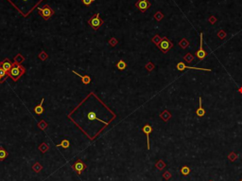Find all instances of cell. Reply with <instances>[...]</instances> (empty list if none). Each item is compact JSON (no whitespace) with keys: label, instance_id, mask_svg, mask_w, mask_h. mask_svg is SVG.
<instances>
[{"label":"cell","instance_id":"26","mask_svg":"<svg viewBox=\"0 0 242 181\" xmlns=\"http://www.w3.org/2000/svg\"><path fill=\"white\" fill-rule=\"evenodd\" d=\"M82 1L85 6H90L91 4L95 1V0H82Z\"/></svg>","mask_w":242,"mask_h":181},{"label":"cell","instance_id":"23","mask_svg":"<svg viewBox=\"0 0 242 181\" xmlns=\"http://www.w3.org/2000/svg\"><path fill=\"white\" fill-rule=\"evenodd\" d=\"M38 126H39V127L42 129V130H45V128L46 127V126H48V124H46L45 123V120H41L39 123H38Z\"/></svg>","mask_w":242,"mask_h":181},{"label":"cell","instance_id":"9","mask_svg":"<svg viewBox=\"0 0 242 181\" xmlns=\"http://www.w3.org/2000/svg\"><path fill=\"white\" fill-rule=\"evenodd\" d=\"M186 68H188V69H197V70H204V71H211L210 68H199V67L187 66H185L184 63H179V64L177 65V69L178 70H185Z\"/></svg>","mask_w":242,"mask_h":181},{"label":"cell","instance_id":"14","mask_svg":"<svg viewBox=\"0 0 242 181\" xmlns=\"http://www.w3.org/2000/svg\"><path fill=\"white\" fill-rule=\"evenodd\" d=\"M196 114H197L198 117H203V116L205 115L204 109H203L202 106V98H201V97L199 98V108L197 109Z\"/></svg>","mask_w":242,"mask_h":181},{"label":"cell","instance_id":"18","mask_svg":"<svg viewBox=\"0 0 242 181\" xmlns=\"http://www.w3.org/2000/svg\"><path fill=\"white\" fill-rule=\"evenodd\" d=\"M8 157V152L5 149L0 148V160H4Z\"/></svg>","mask_w":242,"mask_h":181},{"label":"cell","instance_id":"21","mask_svg":"<svg viewBox=\"0 0 242 181\" xmlns=\"http://www.w3.org/2000/svg\"><path fill=\"white\" fill-rule=\"evenodd\" d=\"M39 150L41 151L42 153H45L46 151L48 150V146L46 145L45 143H43V144H42V145H40V146H39Z\"/></svg>","mask_w":242,"mask_h":181},{"label":"cell","instance_id":"17","mask_svg":"<svg viewBox=\"0 0 242 181\" xmlns=\"http://www.w3.org/2000/svg\"><path fill=\"white\" fill-rule=\"evenodd\" d=\"M87 119H88V120H97V114H96L94 111L89 112L88 114H87Z\"/></svg>","mask_w":242,"mask_h":181},{"label":"cell","instance_id":"27","mask_svg":"<svg viewBox=\"0 0 242 181\" xmlns=\"http://www.w3.org/2000/svg\"><path fill=\"white\" fill-rule=\"evenodd\" d=\"M6 79H7V78H2L1 76H0V83H3L4 81H5Z\"/></svg>","mask_w":242,"mask_h":181},{"label":"cell","instance_id":"11","mask_svg":"<svg viewBox=\"0 0 242 181\" xmlns=\"http://www.w3.org/2000/svg\"><path fill=\"white\" fill-rule=\"evenodd\" d=\"M0 66H1L2 68L5 69L7 72H9V71L11 69V67H12V66H13V64H11L9 59H5V60H3L1 63H0Z\"/></svg>","mask_w":242,"mask_h":181},{"label":"cell","instance_id":"16","mask_svg":"<svg viewBox=\"0 0 242 181\" xmlns=\"http://www.w3.org/2000/svg\"><path fill=\"white\" fill-rule=\"evenodd\" d=\"M69 146H70V142L68 140H65L62 141L61 144H57V147H62V148H65V149H68Z\"/></svg>","mask_w":242,"mask_h":181},{"label":"cell","instance_id":"19","mask_svg":"<svg viewBox=\"0 0 242 181\" xmlns=\"http://www.w3.org/2000/svg\"><path fill=\"white\" fill-rule=\"evenodd\" d=\"M32 169H33V171L34 172H39L42 169H43V166L42 165H40V163H35L34 165H33V167H32Z\"/></svg>","mask_w":242,"mask_h":181},{"label":"cell","instance_id":"20","mask_svg":"<svg viewBox=\"0 0 242 181\" xmlns=\"http://www.w3.org/2000/svg\"><path fill=\"white\" fill-rule=\"evenodd\" d=\"M181 172H182V175H188L190 172V169L187 166H184L181 169Z\"/></svg>","mask_w":242,"mask_h":181},{"label":"cell","instance_id":"1","mask_svg":"<svg viewBox=\"0 0 242 181\" xmlns=\"http://www.w3.org/2000/svg\"><path fill=\"white\" fill-rule=\"evenodd\" d=\"M9 2L12 1V0H8ZM17 2H19V5L15 8L20 14L22 12V9L26 10V15L25 17L28 16V14L33 11L34 8H36L39 4L43 1V0H16Z\"/></svg>","mask_w":242,"mask_h":181},{"label":"cell","instance_id":"3","mask_svg":"<svg viewBox=\"0 0 242 181\" xmlns=\"http://www.w3.org/2000/svg\"><path fill=\"white\" fill-rule=\"evenodd\" d=\"M39 14L43 17L45 20H49L54 15V11L52 8H50L49 5H45L43 8H38Z\"/></svg>","mask_w":242,"mask_h":181},{"label":"cell","instance_id":"2","mask_svg":"<svg viewBox=\"0 0 242 181\" xmlns=\"http://www.w3.org/2000/svg\"><path fill=\"white\" fill-rule=\"evenodd\" d=\"M25 72H26V68L21 66L20 64H16L14 62L11 69L8 72V76L11 77L14 82H16L18 79L21 78V76H22Z\"/></svg>","mask_w":242,"mask_h":181},{"label":"cell","instance_id":"15","mask_svg":"<svg viewBox=\"0 0 242 181\" xmlns=\"http://www.w3.org/2000/svg\"><path fill=\"white\" fill-rule=\"evenodd\" d=\"M116 67H117L118 70H124V69L126 68V67H127V64L125 63V61L120 60V61L116 64Z\"/></svg>","mask_w":242,"mask_h":181},{"label":"cell","instance_id":"22","mask_svg":"<svg viewBox=\"0 0 242 181\" xmlns=\"http://www.w3.org/2000/svg\"><path fill=\"white\" fill-rule=\"evenodd\" d=\"M0 76H1L2 78H7L8 77V72L4 68H2L1 66H0Z\"/></svg>","mask_w":242,"mask_h":181},{"label":"cell","instance_id":"6","mask_svg":"<svg viewBox=\"0 0 242 181\" xmlns=\"http://www.w3.org/2000/svg\"><path fill=\"white\" fill-rule=\"evenodd\" d=\"M196 55L199 60H202V59H204L206 56V51L203 49V47H202V33L199 34V48L197 50Z\"/></svg>","mask_w":242,"mask_h":181},{"label":"cell","instance_id":"10","mask_svg":"<svg viewBox=\"0 0 242 181\" xmlns=\"http://www.w3.org/2000/svg\"><path fill=\"white\" fill-rule=\"evenodd\" d=\"M85 167L86 165L84 164L82 160H78L77 162H76L74 165H73V168H74V170L78 172L79 175H80L82 172V171L85 169Z\"/></svg>","mask_w":242,"mask_h":181},{"label":"cell","instance_id":"8","mask_svg":"<svg viewBox=\"0 0 242 181\" xmlns=\"http://www.w3.org/2000/svg\"><path fill=\"white\" fill-rule=\"evenodd\" d=\"M142 131H143V133H145L146 136H147V146H148V150H150V135L152 132V127H151L150 124H146L142 128Z\"/></svg>","mask_w":242,"mask_h":181},{"label":"cell","instance_id":"7","mask_svg":"<svg viewBox=\"0 0 242 181\" xmlns=\"http://www.w3.org/2000/svg\"><path fill=\"white\" fill-rule=\"evenodd\" d=\"M135 7L139 9L142 12H145L148 8L150 7V3L148 1V0H138V1L135 3Z\"/></svg>","mask_w":242,"mask_h":181},{"label":"cell","instance_id":"4","mask_svg":"<svg viewBox=\"0 0 242 181\" xmlns=\"http://www.w3.org/2000/svg\"><path fill=\"white\" fill-rule=\"evenodd\" d=\"M103 23H104L103 20H101L99 18V14H96L91 19H89V21H88V24L90 25L94 31L99 29L103 25Z\"/></svg>","mask_w":242,"mask_h":181},{"label":"cell","instance_id":"12","mask_svg":"<svg viewBox=\"0 0 242 181\" xmlns=\"http://www.w3.org/2000/svg\"><path fill=\"white\" fill-rule=\"evenodd\" d=\"M44 100H45V98H42L41 103L34 108V113H35L36 115H42V114H43V113L45 112V108H44V106H43Z\"/></svg>","mask_w":242,"mask_h":181},{"label":"cell","instance_id":"29","mask_svg":"<svg viewBox=\"0 0 242 181\" xmlns=\"http://www.w3.org/2000/svg\"><path fill=\"white\" fill-rule=\"evenodd\" d=\"M211 181H212V180H211Z\"/></svg>","mask_w":242,"mask_h":181},{"label":"cell","instance_id":"13","mask_svg":"<svg viewBox=\"0 0 242 181\" xmlns=\"http://www.w3.org/2000/svg\"><path fill=\"white\" fill-rule=\"evenodd\" d=\"M72 72H73L74 74L77 75V76H79L80 79H82V82L83 85H89V83H91V77H90V76H88V75H84V76H82V75L79 74L78 72H76L75 70H73V71H72Z\"/></svg>","mask_w":242,"mask_h":181},{"label":"cell","instance_id":"28","mask_svg":"<svg viewBox=\"0 0 242 181\" xmlns=\"http://www.w3.org/2000/svg\"><path fill=\"white\" fill-rule=\"evenodd\" d=\"M240 181H242V179H241V180H240Z\"/></svg>","mask_w":242,"mask_h":181},{"label":"cell","instance_id":"25","mask_svg":"<svg viewBox=\"0 0 242 181\" xmlns=\"http://www.w3.org/2000/svg\"><path fill=\"white\" fill-rule=\"evenodd\" d=\"M109 44L110 46H112V47H114V46L117 44V40L114 38V37H113V38H111V40L109 41Z\"/></svg>","mask_w":242,"mask_h":181},{"label":"cell","instance_id":"5","mask_svg":"<svg viewBox=\"0 0 242 181\" xmlns=\"http://www.w3.org/2000/svg\"><path fill=\"white\" fill-rule=\"evenodd\" d=\"M172 43L170 41H169L167 37H164L163 39H161V41L158 43V47L159 48L162 50L163 52H167L169 49L172 48Z\"/></svg>","mask_w":242,"mask_h":181},{"label":"cell","instance_id":"24","mask_svg":"<svg viewBox=\"0 0 242 181\" xmlns=\"http://www.w3.org/2000/svg\"><path fill=\"white\" fill-rule=\"evenodd\" d=\"M39 58L41 59L42 61H45L46 58H48V55H46V53L45 51H42L40 54H39Z\"/></svg>","mask_w":242,"mask_h":181}]
</instances>
